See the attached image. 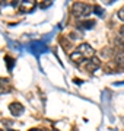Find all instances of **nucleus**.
Returning a JSON list of instances; mask_svg holds the SVG:
<instances>
[{
  "label": "nucleus",
  "instance_id": "nucleus-3",
  "mask_svg": "<svg viewBox=\"0 0 124 131\" xmlns=\"http://www.w3.org/2000/svg\"><path fill=\"white\" fill-rule=\"evenodd\" d=\"M35 9V2L34 0H25V2H19L18 5V10L20 13H31Z\"/></svg>",
  "mask_w": 124,
  "mask_h": 131
},
{
  "label": "nucleus",
  "instance_id": "nucleus-15",
  "mask_svg": "<svg viewBox=\"0 0 124 131\" xmlns=\"http://www.w3.org/2000/svg\"><path fill=\"white\" fill-rule=\"evenodd\" d=\"M120 37H123V38H124V25L121 26V28H120Z\"/></svg>",
  "mask_w": 124,
  "mask_h": 131
},
{
  "label": "nucleus",
  "instance_id": "nucleus-18",
  "mask_svg": "<svg viewBox=\"0 0 124 131\" xmlns=\"http://www.w3.org/2000/svg\"><path fill=\"white\" fill-rule=\"evenodd\" d=\"M54 131H58V130H54Z\"/></svg>",
  "mask_w": 124,
  "mask_h": 131
},
{
  "label": "nucleus",
  "instance_id": "nucleus-14",
  "mask_svg": "<svg viewBox=\"0 0 124 131\" xmlns=\"http://www.w3.org/2000/svg\"><path fill=\"white\" fill-rule=\"evenodd\" d=\"M117 15H118V18L121 19V20H124V6L118 10V13H117Z\"/></svg>",
  "mask_w": 124,
  "mask_h": 131
},
{
  "label": "nucleus",
  "instance_id": "nucleus-7",
  "mask_svg": "<svg viewBox=\"0 0 124 131\" xmlns=\"http://www.w3.org/2000/svg\"><path fill=\"white\" fill-rule=\"evenodd\" d=\"M10 92V86H9V80L5 77H0V95H5Z\"/></svg>",
  "mask_w": 124,
  "mask_h": 131
},
{
  "label": "nucleus",
  "instance_id": "nucleus-4",
  "mask_svg": "<svg viewBox=\"0 0 124 131\" xmlns=\"http://www.w3.org/2000/svg\"><path fill=\"white\" fill-rule=\"evenodd\" d=\"M77 52H80L85 58H91V57L94 58V54H95L94 48H92L89 44H86V42H83V44H80V45L77 47Z\"/></svg>",
  "mask_w": 124,
  "mask_h": 131
},
{
  "label": "nucleus",
  "instance_id": "nucleus-12",
  "mask_svg": "<svg viewBox=\"0 0 124 131\" xmlns=\"http://www.w3.org/2000/svg\"><path fill=\"white\" fill-rule=\"evenodd\" d=\"M94 12H95L98 16H104V9H102L99 5H95V6H94Z\"/></svg>",
  "mask_w": 124,
  "mask_h": 131
},
{
  "label": "nucleus",
  "instance_id": "nucleus-13",
  "mask_svg": "<svg viewBox=\"0 0 124 131\" xmlns=\"http://www.w3.org/2000/svg\"><path fill=\"white\" fill-rule=\"evenodd\" d=\"M51 5H53V2H51V0H48V2H45V3L43 2V3H41L39 6H41V9H45V7H50Z\"/></svg>",
  "mask_w": 124,
  "mask_h": 131
},
{
  "label": "nucleus",
  "instance_id": "nucleus-5",
  "mask_svg": "<svg viewBox=\"0 0 124 131\" xmlns=\"http://www.w3.org/2000/svg\"><path fill=\"white\" fill-rule=\"evenodd\" d=\"M9 111L13 117H19V115L24 114V106H22L19 102H12L9 105Z\"/></svg>",
  "mask_w": 124,
  "mask_h": 131
},
{
  "label": "nucleus",
  "instance_id": "nucleus-17",
  "mask_svg": "<svg viewBox=\"0 0 124 131\" xmlns=\"http://www.w3.org/2000/svg\"><path fill=\"white\" fill-rule=\"evenodd\" d=\"M0 131H5V130H0Z\"/></svg>",
  "mask_w": 124,
  "mask_h": 131
},
{
  "label": "nucleus",
  "instance_id": "nucleus-8",
  "mask_svg": "<svg viewBox=\"0 0 124 131\" xmlns=\"http://www.w3.org/2000/svg\"><path fill=\"white\" fill-rule=\"evenodd\" d=\"M115 64H118L120 67L124 69V50L117 52V56H115Z\"/></svg>",
  "mask_w": 124,
  "mask_h": 131
},
{
  "label": "nucleus",
  "instance_id": "nucleus-2",
  "mask_svg": "<svg viewBox=\"0 0 124 131\" xmlns=\"http://www.w3.org/2000/svg\"><path fill=\"white\" fill-rule=\"evenodd\" d=\"M47 45L44 44L43 41H32L31 44H29V51L32 52L34 56H41L43 52H47Z\"/></svg>",
  "mask_w": 124,
  "mask_h": 131
},
{
  "label": "nucleus",
  "instance_id": "nucleus-10",
  "mask_svg": "<svg viewBox=\"0 0 124 131\" xmlns=\"http://www.w3.org/2000/svg\"><path fill=\"white\" fill-rule=\"evenodd\" d=\"M79 25H80V28H83V29H92L95 26V20H82Z\"/></svg>",
  "mask_w": 124,
  "mask_h": 131
},
{
  "label": "nucleus",
  "instance_id": "nucleus-11",
  "mask_svg": "<svg viewBox=\"0 0 124 131\" xmlns=\"http://www.w3.org/2000/svg\"><path fill=\"white\" fill-rule=\"evenodd\" d=\"M5 60H6V67H7V70L12 71L13 70V67H15V60L12 58V57H9V56L6 57Z\"/></svg>",
  "mask_w": 124,
  "mask_h": 131
},
{
  "label": "nucleus",
  "instance_id": "nucleus-6",
  "mask_svg": "<svg viewBox=\"0 0 124 131\" xmlns=\"http://www.w3.org/2000/svg\"><path fill=\"white\" fill-rule=\"evenodd\" d=\"M101 66V61L96 58V57H94V58H91V60L88 61V64H86V69L89 71H95L96 69H99Z\"/></svg>",
  "mask_w": 124,
  "mask_h": 131
},
{
  "label": "nucleus",
  "instance_id": "nucleus-1",
  "mask_svg": "<svg viewBox=\"0 0 124 131\" xmlns=\"http://www.w3.org/2000/svg\"><path fill=\"white\" fill-rule=\"evenodd\" d=\"M92 10H94V7H91V6L86 5V3H80V2H76L72 7V12L76 16H79V18H85L88 15H91Z\"/></svg>",
  "mask_w": 124,
  "mask_h": 131
},
{
  "label": "nucleus",
  "instance_id": "nucleus-16",
  "mask_svg": "<svg viewBox=\"0 0 124 131\" xmlns=\"http://www.w3.org/2000/svg\"><path fill=\"white\" fill-rule=\"evenodd\" d=\"M29 131H41V130H38V128H34V130H29Z\"/></svg>",
  "mask_w": 124,
  "mask_h": 131
},
{
  "label": "nucleus",
  "instance_id": "nucleus-9",
  "mask_svg": "<svg viewBox=\"0 0 124 131\" xmlns=\"http://www.w3.org/2000/svg\"><path fill=\"white\" fill-rule=\"evenodd\" d=\"M70 60H72L73 63H82V61L85 60V57L82 56L80 52L75 51V52H72V54H70Z\"/></svg>",
  "mask_w": 124,
  "mask_h": 131
}]
</instances>
